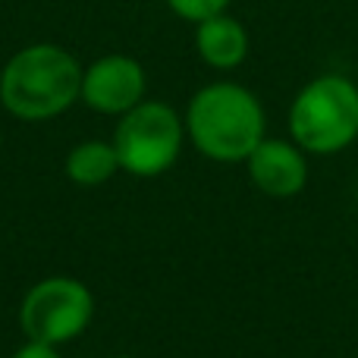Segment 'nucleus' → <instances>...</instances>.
I'll return each mask as SVG.
<instances>
[{
  "label": "nucleus",
  "instance_id": "9",
  "mask_svg": "<svg viewBox=\"0 0 358 358\" xmlns=\"http://www.w3.org/2000/svg\"><path fill=\"white\" fill-rule=\"evenodd\" d=\"M63 173L79 189H98L107 185L120 173V157L113 142L104 138H85V142L73 145L63 157Z\"/></svg>",
  "mask_w": 358,
  "mask_h": 358
},
{
  "label": "nucleus",
  "instance_id": "5",
  "mask_svg": "<svg viewBox=\"0 0 358 358\" xmlns=\"http://www.w3.org/2000/svg\"><path fill=\"white\" fill-rule=\"evenodd\" d=\"M94 292L79 277L54 273L25 289L19 302V330L25 340L66 346L76 343L94 321Z\"/></svg>",
  "mask_w": 358,
  "mask_h": 358
},
{
  "label": "nucleus",
  "instance_id": "11",
  "mask_svg": "<svg viewBox=\"0 0 358 358\" xmlns=\"http://www.w3.org/2000/svg\"><path fill=\"white\" fill-rule=\"evenodd\" d=\"M10 358H63L60 346H50V343H38V340H25Z\"/></svg>",
  "mask_w": 358,
  "mask_h": 358
},
{
  "label": "nucleus",
  "instance_id": "12",
  "mask_svg": "<svg viewBox=\"0 0 358 358\" xmlns=\"http://www.w3.org/2000/svg\"><path fill=\"white\" fill-rule=\"evenodd\" d=\"M110 358H136V355H110Z\"/></svg>",
  "mask_w": 358,
  "mask_h": 358
},
{
  "label": "nucleus",
  "instance_id": "13",
  "mask_svg": "<svg viewBox=\"0 0 358 358\" xmlns=\"http://www.w3.org/2000/svg\"><path fill=\"white\" fill-rule=\"evenodd\" d=\"M0 145H3V136H0Z\"/></svg>",
  "mask_w": 358,
  "mask_h": 358
},
{
  "label": "nucleus",
  "instance_id": "8",
  "mask_svg": "<svg viewBox=\"0 0 358 358\" xmlns=\"http://www.w3.org/2000/svg\"><path fill=\"white\" fill-rule=\"evenodd\" d=\"M248 50H252L248 29L229 10L195 25V54L208 69L233 73L248 60Z\"/></svg>",
  "mask_w": 358,
  "mask_h": 358
},
{
  "label": "nucleus",
  "instance_id": "3",
  "mask_svg": "<svg viewBox=\"0 0 358 358\" xmlns=\"http://www.w3.org/2000/svg\"><path fill=\"white\" fill-rule=\"evenodd\" d=\"M286 132L308 157H334L358 142V82L346 73H317L292 94Z\"/></svg>",
  "mask_w": 358,
  "mask_h": 358
},
{
  "label": "nucleus",
  "instance_id": "4",
  "mask_svg": "<svg viewBox=\"0 0 358 358\" xmlns=\"http://www.w3.org/2000/svg\"><path fill=\"white\" fill-rule=\"evenodd\" d=\"M113 148L120 157V170L136 179H155L176 167L185 148V120L173 104L157 98H145L129 113L117 117Z\"/></svg>",
  "mask_w": 358,
  "mask_h": 358
},
{
  "label": "nucleus",
  "instance_id": "10",
  "mask_svg": "<svg viewBox=\"0 0 358 358\" xmlns=\"http://www.w3.org/2000/svg\"><path fill=\"white\" fill-rule=\"evenodd\" d=\"M164 3H167L170 13L179 16L182 22L198 25V22H204V19L217 16V13H227L233 0H164Z\"/></svg>",
  "mask_w": 358,
  "mask_h": 358
},
{
  "label": "nucleus",
  "instance_id": "7",
  "mask_svg": "<svg viewBox=\"0 0 358 358\" xmlns=\"http://www.w3.org/2000/svg\"><path fill=\"white\" fill-rule=\"evenodd\" d=\"M245 173L261 195L286 201V198H296L308 189L311 157L305 155L289 136L286 138L267 136L264 142L248 155Z\"/></svg>",
  "mask_w": 358,
  "mask_h": 358
},
{
  "label": "nucleus",
  "instance_id": "6",
  "mask_svg": "<svg viewBox=\"0 0 358 358\" xmlns=\"http://www.w3.org/2000/svg\"><path fill=\"white\" fill-rule=\"evenodd\" d=\"M148 98V73L129 54H104L82 69L79 101L101 117H123Z\"/></svg>",
  "mask_w": 358,
  "mask_h": 358
},
{
  "label": "nucleus",
  "instance_id": "2",
  "mask_svg": "<svg viewBox=\"0 0 358 358\" xmlns=\"http://www.w3.org/2000/svg\"><path fill=\"white\" fill-rule=\"evenodd\" d=\"M82 63L54 41L19 48L0 69V107L22 123L57 120L79 101Z\"/></svg>",
  "mask_w": 358,
  "mask_h": 358
},
{
  "label": "nucleus",
  "instance_id": "1",
  "mask_svg": "<svg viewBox=\"0 0 358 358\" xmlns=\"http://www.w3.org/2000/svg\"><path fill=\"white\" fill-rule=\"evenodd\" d=\"M185 138L214 164H245L267 138V110L248 85L217 79L201 85L185 104Z\"/></svg>",
  "mask_w": 358,
  "mask_h": 358
}]
</instances>
